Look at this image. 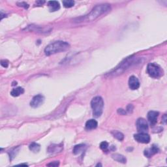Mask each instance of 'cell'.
Returning a JSON list of instances; mask_svg holds the SVG:
<instances>
[{
	"label": "cell",
	"mask_w": 167,
	"mask_h": 167,
	"mask_svg": "<svg viewBox=\"0 0 167 167\" xmlns=\"http://www.w3.org/2000/svg\"><path fill=\"white\" fill-rule=\"evenodd\" d=\"M136 59L133 56H131L130 57L127 58L125 60H124L123 62L120 63L118 66L115 68L114 70H111V71L108 72L107 74V76H118L119 74H121L122 73L125 71L126 70L129 69L132 65L135 63Z\"/></svg>",
	"instance_id": "cell-1"
},
{
	"label": "cell",
	"mask_w": 167,
	"mask_h": 167,
	"mask_svg": "<svg viewBox=\"0 0 167 167\" xmlns=\"http://www.w3.org/2000/svg\"><path fill=\"white\" fill-rule=\"evenodd\" d=\"M69 48V44L67 42L58 41L49 44L44 49V53L46 56H51L61 52H64Z\"/></svg>",
	"instance_id": "cell-2"
},
{
	"label": "cell",
	"mask_w": 167,
	"mask_h": 167,
	"mask_svg": "<svg viewBox=\"0 0 167 167\" xmlns=\"http://www.w3.org/2000/svg\"><path fill=\"white\" fill-rule=\"evenodd\" d=\"M111 7L109 4H100L96 5L91 11L88 15L86 16V20L88 21H93L98 18L101 15L109 12Z\"/></svg>",
	"instance_id": "cell-3"
},
{
	"label": "cell",
	"mask_w": 167,
	"mask_h": 167,
	"mask_svg": "<svg viewBox=\"0 0 167 167\" xmlns=\"http://www.w3.org/2000/svg\"><path fill=\"white\" fill-rule=\"evenodd\" d=\"M91 107L93 110V114L95 117H99L103 114L104 101L100 96H96L91 101Z\"/></svg>",
	"instance_id": "cell-4"
},
{
	"label": "cell",
	"mask_w": 167,
	"mask_h": 167,
	"mask_svg": "<svg viewBox=\"0 0 167 167\" xmlns=\"http://www.w3.org/2000/svg\"><path fill=\"white\" fill-rule=\"evenodd\" d=\"M147 72L154 78H158L162 75V70L159 65L154 63H150L148 65Z\"/></svg>",
	"instance_id": "cell-5"
},
{
	"label": "cell",
	"mask_w": 167,
	"mask_h": 167,
	"mask_svg": "<svg viewBox=\"0 0 167 167\" xmlns=\"http://www.w3.org/2000/svg\"><path fill=\"white\" fill-rule=\"evenodd\" d=\"M134 138L136 141L142 144H148L150 142V136L147 133H140L134 135Z\"/></svg>",
	"instance_id": "cell-6"
},
{
	"label": "cell",
	"mask_w": 167,
	"mask_h": 167,
	"mask_svg": "<svg viewBox=\"0 0 167 167\" xmlns=\"http://www.w3.org/2000/svg\"><path fill=\"white\" fill-rule=\"evenodd\" d=\"M44 101V97L43 95H41V94H39V95H37L34 96V97L30 102V106L32 108H38L40 106H41L43 104Z\"/></svg>",
	"instance_id": "cell-7"
},
{
	"label": "cell",
	"mask_w": 167,
	"mask_h": 167,
	"mask_svg": "<svg viewBox=\"0 0 167 167\" xmlns=\"http://www.w3.org/2000/svg\"><path fill=\"white\" fill-rule=\"evenodd\" d=\"M136 127L138 131L140 133H144L145 131H148V125L146 120L142 117L138 118L136 121Z\"/></svg>",
	"instance_id": "cell-8"
},
{
	"label": "cell",
	"mask_w": 167,
	"mask_h": 167,
	"mask_svg": "<svg viewBox=\"0 0 167 167\" xmlns=\"http://www.w3.org/2000/svg\"><path fill=\"white\" fill-rule=\"evenodd\" d=\"M129 86L132 90L138 89L140 87V82L135 76H131L129 79Z\"/></svg>",
	"instance_id": "cell-9"
},
{
	"label": "cell",
	"mask_w": 167,
	"mask_h": 167,
	"mask_svg": "<svg viewBox=\"0 0 167 167\" xmlns=\"http://www.w3.org/2000/svg\"><path fill=\"white\" fill-rule=\"evenodd\" d=\"M159 112L156 111H150L148 114V119L151 125H155L157 122Z\"/></svg>",
	"instance_id": "cell-10"
},
{
	"label": "cell",
	"mask_w": 167,
	"mask_h": 167,
	"mask_svg": "<svg viewBox=\"0 0 167 167\" xmlns=\"http://www.w3.org/2000/svg\"><path fill=\"white\" fill-rule=\"evenodd\" d=\"M159 151V148L156 145H153L151 148H148L144 150V156L147 157H151L154 155L156 154Z\"/></svg>",
	"instance_id": "cell-11"
},
{
	"label": "cell",
	"mask_w": 167,
	"mask_h": 167,
	"mask_svg": "<svg viewBox=\"0 0 167 167\" xmlns=\"http://www.w3.org/2000/svg\"><path fill=\"white\" fill-rule=\"evenodd\" d=\"M49 10L51 12H55L60 9V5L57 1H50L48 3Z\"/></svg>",
	"instance_id": "cell-12"
},
{
	"label": "cell",
	"mask_w": 167,
	"mask_h": 167,
	"mask_svg": "<svg viewBox=\"0 0 167 167\" xmlns=\"http://www.w3.org/2000/svg\"><path fill=\"white\" fill-rule=\"evenodd\" d=\"M63 150V146L62 145L52 144L48 148V152L50 154H54V153L60 152Z\"/></svg>",
	"instance_id": "cell-13"
},
{
	"label": "cell",
	"mask_w": 167,
	"mask_h": 167,
	"mask_svg": "<svg viewBox=\"0 0 167 167\" xmlns=\"http://www.w3.org/2000/svg\"><path fill=\"white\" fill-rule=\"evenodd\" d=\"M98 125L97 121L93 119H89V120L86 123V128L88 130H92L97 128Z\"/></svg>",
	"instance_id": "cell-14"
},
{
	"label": "cell",
	"mask_w": 167,
	"mask_h": 167,
	"mask_svg": "<svg viewBox=\"0 0 167 167\" xmlns=\"http://www.w3.org/2000/svg\"><path fill=\"white\" fill-rule=\"evenodd\" d=\"M85 149H86V145L82 144H78V145H76L74 147L72 152H73V154L74 155H78L83 152L84 150H85Z\"/></svg>",
	"instance_id": "cell-15"
},
{
	"label": "cell",
	"mask_w": 167,
	"mask_h": 167,
	"mask_svg": "<svg viewBox=\"0 0 167 167\" xmlns=\"http://www.w3.org/2000/svg\"><path fill=\"white\" fill-rule=\"evenodd\" d=\"M23 92H24V89L21 87H18V88L13 89L11 91V95L13 97H18V96L22 95Z\"/></svg>",
	"instance_id": "cell-16"
},
{
	"label": "cell",
	"mask_w": 167,
	"mask_h": 167,
	"mask_svg": "<svg viewBox=\"0 0 167 167\" xmlns=\"http://www.w3.org/2000/svg\"><path fill=\"white\" fill-rule=\"evenodd\" d=\"M112 157L115 160V161L119 162V163H125L127 161V159L125 157L120 154H113L112 156Z\"/></svg>",
	"instance_id": "cell-17"
},
{
	"label": "cell",
	"mask_w": 167,
	"mask_h": 167,
	"mask_svg": "<svg viewBox=\"0 0 167 167\" xmlns=\"http://www.w3.org/2000/svg\"><path fill=\"white\" fill-rule=\"evenodd\" d=\"M30 150L34 153H38L41 150V146L35 142H33L29 146Z\"/></svg>",
	"instance_id": "cell-18"
},
{
	"label": "cell",
	"mask_w": 167,
	"mask_h": 167,
	"mask_svg": "<svg viewBox=\"0 0 167 167\" xmlns=\"http://www.w3.org/2000/svg\"><path fill=\"white\" fill-rule=\"evenodd\" d=\"M28 28H29L30 31H35L37 32H40V33H44V32H46V30H43V28L40 27L39 26H37V25H29L28 26ZM28 30V29H27Z\"/></svg>",
	"instance_id": "cell-19"
},
{
	"label": "cell",
	"mask_w": 167,
	"mask_h": 167,
	"mask_svg": "<svg viewBox=\"0 0 167 167\" xmlns=\"http://www.w3.org/2000/svg\"><path fill=\"white\" fill-rule=\"evenodd\" d=\"M112 135H114V136L116 138H117V140H123V138H124V135L123 133H121V132H119V131H113L112 133Z\"/></svg>",
	"instance_id": "cell-20"
},
{
	"label": "cell",
	"mask_w": 167,
	"mask_h": 167,
	"mask_svg": "<svg viewBox=\"0 0 167 167\" xmlns=\"http://www.w3.org/2000/svg\"><path fill=\"white\" fill-rule=\"evenodd\" d=\"M62 3L65 8H70L73 7L74 5V1L72 0H64Z\"/></svg>",
	"instance_id": "cell-21"
},
{
	"label": "cell",
	"mask_w": 167,
	"mask_h": 167,
	"mask_svg": "<svg viewBox=\"0 0 167 167\" xmlns=\"http://www.w3.org/2000/svg\"><path fill=\"white\" fill-rule=\"evenodd\" d=\"M100 148L103 151H107L108 148H109V143L106 142V141L102 142L100 144Z\"/></svg>",
	"instance_id": "cell-22"
},
{
	"label": "cell",
	"mask_w": 167,
	"mask_h": 167,
	"mask_svg": "<svg viewBox=\"0 0 167 167\" xmlns=\"http://www.w3.org/2000/svg\"><path fill=\"white\" fill-rule=\"evenodd\" d=\"M1 65L2 67H3L5 68L8 67L9 66V62L6 60H2L1 61Z\"/></svg>",
	"instance_id": "cell-23"
},
{
	"label": "cell",
	"mask_w": 167,
	"mask_h": 167,
	"mask_svg": "<svg viewBox=\"0 0 167 167\" xmlns=\"http://www.w3.org/2000/svg\"><path fill=\"white\" fill-rule=\"evenodd\" d=\"M17 5L20 7H23L25 9H27L29 7V5L25 3V2H18V3H17Z\"/></svg>",
	"instance_id": "cell-24"
},
{
	"label": "cell",
	"mask_w": 167,
	"mask_h": 167,
	"mask_svg": "<svg viewBox=\"0 0 167 167\" xmlns=\"http://www.w3.org/2000/svg\"><path fill=\"white\" fill-rule=\"evenodd\" d=\"M60 164V163L59 161H54V162H51L50 163H49L47 164V166H58Z\"/></svg>",
	"instance_id": "cell-25"
},
{
	"label": "cell",
	"mask_w": 167,
	"mask_h": 167,
	"mask_svg": "<svg viewBox=\"0 0 167 167\" xmlns=\"http://www.w3.org/2000/svg\"><path fill=\"white\" fill-rule=\"evenodd\" d=\"M127 111L129 112H131V113L132 112H133V105H131V104L127 106Z\"/></svg>",
	"instance_id": "cell-26"
},
{
	"label": "cell",
	"mask_w": 167,
	"mask_h": 167,
	"mask_svg": "<svg viewBox=\"0 0 167 167\" xmlns=\"http://www.w3.org/2000/svg\"><path fill=\"white\" fill-rule=\"evenodd\" d=\"M117 112H118V114H120L121 115H125L126 114L125 110L122 109H119L118 110H117Z\"/></svg>",
	"instance_id": "cell-27"
},
{
	"label": "cell",
	"mask_w": 167,
	"mask_h": 167,
	"mask_svg": "<svg viewBox=\"0 0 167 167\" xmlns=\"http://www.w3.org/2000/svg\"><path fill=\"white\" fill-rule=\"evenodd\" d=\"M163 122V123L164 124H165L166 123V114H164L163 117V121H162Z\"/></svg>",
	"instance_id": "cell-28"
},
{
	"label": "cell",
	"mask_w": 167,
	"mask_h": 167,
	"mask_svg": "<svg viewBox=\"0 0 167 167\" xmlns=\"http://www.w3.org/2000/svg\"><path fill=\"white\" fill-rule=\"evenodd\" d=\"M97 166H101V164H98L97 165Z\"/></svg>",
	"instance_id": "cell-29"
}]
</instances>
